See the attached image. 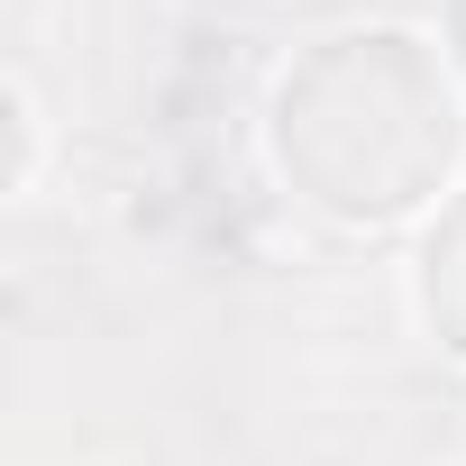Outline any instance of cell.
Wrapping results in <instances>:
<instances>
[{
  "mask_svg": "<svg viewBox=\"0 0 466 466\" xmlns=\"http://www.w3.org/2000/svg\"><path fill=\"white\" fill-rule=\"evenodd\" d=\"M10 128H19V165H10V192L28 201V192H37V156H46V110H37V92H28V83H10Z\"/></svg>",
  "mask_w": 466,
  "mask_h": 466,
  "instance_id": "1",
  "label": "cell"
}]
</instances>
